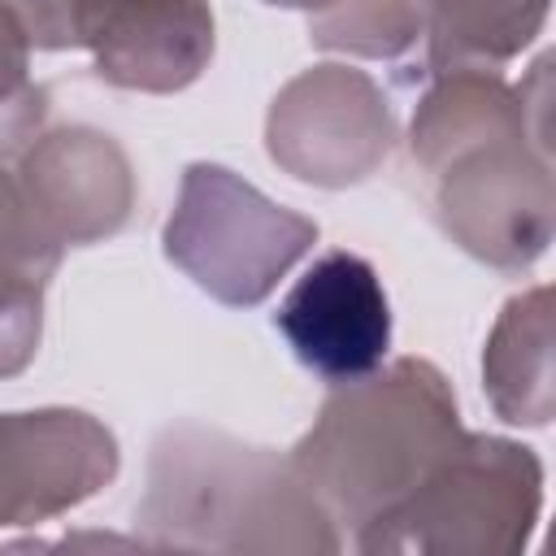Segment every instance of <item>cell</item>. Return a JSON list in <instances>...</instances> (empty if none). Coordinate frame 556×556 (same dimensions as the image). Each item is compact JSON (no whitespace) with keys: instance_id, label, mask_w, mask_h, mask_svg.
I'll return each instance as SVG.
<instances>
[{"instance_id":"3957f363","label":"cell","mask_w":556,"mask_h":556,"mask_svg":"<svg viewBox=\"0 0 556 556\" xmlns=\"http://www.w3.org/2000/svg\"><path fill=\"white\" fill-rule=\"evenodd\" d=\"M321 417H326V421H334V426H343V430H352V439H356V443H382V439L391 443V439L400 434V421H395V417H382V426H387V430L378 434V426L356 421V413H352L348 404H330ZM378 456H382V452H378ZM413 469L426 478L430 469H439V460H426V456H413V452H387V482H391V491H404V486H400V473H413Z\"/></svg>"},{"instance_id":"277c9868","label":"cell","mask_w":556,"mask_h":556,"mask_svg":"<svg viewBox=\"0 0 556 556\" xmlns=\"http://www.w3.org/2000/svg\"><path fill=\"white\" fill-rule=\"evenodd\" d=\"M30 17V30L39 43H52L56 48V26H61V13H65V43H83L87 39V26L91 17L109 4V0H17Z\"/></svg>"},{"instance_id":"6da1fadb","label":"cell","mask_w":556,"mask_h":556,"mask_svg":"<svg viewBox=\"0 0 556 556\" xmlns=\"http://www.w3.org/2000/svg\"><path fill=\"white\" fill-rule=\"evenodd\" d=\"M274 326L326 382L374 374L391 343V304L378 269L356 252H326L278 304Z\"/></svg>"},{"instance_id":"7a4b0ae2","label":"cell","mask_w":556,"mask_h":556,"mask_svg":"<svg viewBox=\"0 0 556 556\" xmlns=\"http://www.w3.org/2000/svg\"><path fill=\"white\" fill-rule=\"evenodd\" d=\"M178 213L226 230L230 243H222L191 274L200 287H208L213 295H222L230 304L261 300L274 287V278L317 239L313 222L274 208L265 195L235 182L230 169H217V165L187 169V195H182Z\"/></svg>"}]
</instances>
